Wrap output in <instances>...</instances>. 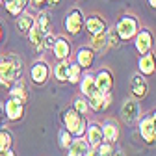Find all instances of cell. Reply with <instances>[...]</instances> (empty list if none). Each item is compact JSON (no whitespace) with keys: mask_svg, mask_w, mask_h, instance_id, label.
I'll list each match as a JSON object with an SVG mask.
<instances>
[{"mask_svg":"<svg viewBox=\"0 0 156 156\" xmlns=\"http://www.w3.org/2000/svg\"><path fill=\"white\" fill-rule=\"evenodd\" d=\"M23 76V60L17 54H6L0 58V86L9 87Z\"/></svg>","mask_w":156,"mask_h":156,"instance_id":"cell-1","label":"cell"},{"mask_svg":"<svg viewBox=\"0 0 156 156\" xmlns=\"http://www.w3.org/2000/svg\"><path fill=\"white\" fill-rule=\"evenodd\" d=\"M54 41H56L54 34H52V32H48V34L43 37V48H45V50H52V47H54Z\"/></svg>","mask_w":156,"mask_h":156,"instance_id":"cell-33","label":"cell"},{"mask_svg":"<svg viewBox=\"0 0 156 156\" xmlns=\"http://www.w3.org/2000/svg\"><path fill=\"white\" fill-rule=\"evenodd\" d=\"M78 87H80V95H84V97H89L91 93H95V91H97V86H95V73H91V71L82 73L80 82H78Z\"/></svg>","mask_w":156,"mask_h":156,"instance_id":"cell-19","label":"cell"},{"mask_svg":"<svg viewBox=\"0 0 156 156\" xmlns=\"http://www.w3.org/2000/svg\"><path fill=\"white\" fill-rule=\"evenodd\" d=\"M6 113H4V106L0 104V128H4V123H6Z\"/></svg>","mask_w":156,"mask_h":156,"instance_id":"cell-36","label":"cell"},{"mask_svg":"<svg viewBox=\"0 0 156 156\" xmlns=\"http://www.w3.org/2000/svg\"><path fill=\"white\" fill-rule=\"evenodd\" d=\"M73 108L80 113V115H86L89 112V104H87V99L84 95H76L74 99H73Z\"/></svg>","mask_w":156,"mask_h":156,"instance_id":"cell-28","label":"cell"},{"mask_svg":"<svg viewBox=\"0 0 156 156\" xmlns=\"http://www.w3.org/2000/svg\"><path fill=\"white\" fill-rule=\"evenodd\" d=\"M0 156H17V154H15V151H13V147H11V149H8V151H4V152H0Z\"/></svg>","mask_w":156,"mask_h":156,"instance_id":"cell-39","label":"cell"},{"mask_svg":"<svg viewBox=\"0 0 156 156\" xmlns=\"http://www.w3.org/2000/svg\"><path fill=\"white\" fill-rule=\"evenodd\" d=\"M4 9H6V13H8L9 17H15V19L24 11L21 6L17 4V0H8V2H4Z\"/></svg>","mask_w":156,"mask_h":156,"instance_id":"cell-30","label":"cell"},{"mask_svg":"<svg viewBox=\"0 0 156 156\" xmlns=\"http://www.w3.org/2000/svg\"><path fill=\"white\" fill-rule=\"evenodd\" d=\"M149 115H151V123H152V128H154V136H156V110H152Z\"/></svg>","mask_w":156,"mask_h":156,"instance_id":"cell-38","label":"cell"},{"mask_svg":"<svg viewBox=\"0 0 156 156\" xmlns=\"http://www.w3.org/2000/svg\"><path fill=\"white\" fill-rule=\"evenodd\" d=\"M39 30H41L45 35L52 30V15H50V11L48 9H41L37 13V17H35V23H34Z\"/></svg>","mask_w":156,"mask_h":156,"instance_id":"cell-23","label":"cell"},{"mask_svg":"<svg viewBox=\"0 0 156 156\" xmlns=\"http://www.w3.org/2000/svg\"><path fill=\"white\" fill-rule=\"evenodd\" d=\"M69 65H71V60H60V62L54 65V69H52V76L56 78L58 82H67Z\"/></svg>","mask_w":156,"mask_h":156,"instance_id":"cell-24","label":"cell"},{"mask_svg":"<svg viewBox=\"0 0 156 156\" xmlns=\"http://www.w3.org/2000/svg\"><path fill=\"white\" fill-rule=\"evenodd\" d=\"M101 128H102V140L106 141V143H117L119 141V136H121V130H119V125H117V121H113V119H106L102 125H101Z\"/></svg>","mask_w":156,"mask_h":156,"instance_id":"cell-14","label":"cell"},{"mask_svg":"<svg viewBox=\"0 0 156 156\" xmlns=\"http://www.w3.org/2000/svg\"><path fill=\"white\" fill-rule=\"evenodd\" d=\"M121 115H123V119L126 123H134V121H138L140 119V106H138V101L136 99H128L123 108H121Z\"/></svg>","mask_w":156,"mask_h":156,"instance_id":"cell-18","label":"cell"},{"mask_svg":"<svg viewBox=\"0 0 156 156\" xmlns=\"http://www.w3.org/2000/svg\"><path fill=\"white\" fill-rule=\"evenodd\" d=\"M138 69H140V74L143 76H151L156 73V56L151 52L147 54H141V58L138 60Z\"/></svg>","mask_w":156,"mask_h":156,"instance_id":"cell-16","label":"cell"},{"mask_svg":"<svg viewBox=\"0 0 156 156\" xmlns=\"http://www.w3.org/2000/svg\"><path fill=\"white\" fill-rule=\"evenodd\" d=\"M13 147V134L8 128H0V152Z\"/></svg>","mask_w":156,"mask_h":156,"instance_id":"cell-26","label":"cell"},{"mask_svg":"<svg viewBox=\"0 0 156 156\" xmlns=\"http://www.w3.org/2000/svg\"><path fill=\"white\" fill-rule=\"evenodd\" d=\"M34 23H35V17L32 13H28V11H23L17 17V21H15V28H17V32L21 35H26L30 32V28L34 26Z\"/></svg>","mask_w":156,"mask_h":156,"instance_id":"cell-20","label":"cell"},{"mask_svg":"<svg viewBox=\"0 0 156 156\" xmlns=\"http://www.w3.org/2000/svg\"><path fill=\"white\" fill-rule=\"evenodd\" d=\"M87 149H89V143L86 141L84 136H80V138H73L71 145L67 147V156H84Z\"/></svg>","mask_w":156,"mask_h":156,"instance_id":"cell-22","label":"cell"},{"mask_svg":"<svg viewBox=\"0 0 156 156\" xmlns=\"http://www.w3.org/2000/svg\"><path fill=\"white\" fill-rule=\"evenodd\" d=\"M86 141L89 143V147H99L104 140H102V128L99 123H87L86 134H84Z\"/></svg>","mask_w":156,"mask_h":156,"instance_id":"cell-17","label":"cell"},{"mask_svg":"<svg viewBox=\"0 0 156 156\" xmlns=\"http://www.w3.org/2000/svg\"><path fill=\"white\" fill-rule=\"evenodd\" d=\"M47 6L50 9H56L58 6H62V0H47Z\"/></svg>","mask_w":156,"mask_h":156,"instance_id":"cell-35","label":"cell"},{"mask_svg":"<svg viewBox=\"0 0 156 156\" xmlns=\"http://www.w3.org/2000/svg\"><path fill=\"white\" fill-rule=\"evenodd\" d=\"M62 123H63V128H67L74 138H80V136L86 134V128H87V119L86 115H80L74 108H67L62 112Z\"/></svg>","mask_w":156,"mask_h":156,"instance_id":"cell-2","label":"cell"},{"mask_svg":"<svg viewBox=\"0 0 156 156\" xmlns=\"http://www.w3.org/2000/svg\"><path fill=\"white\" fill-rule=\"evenodd\" d=\"M147 2H149V6H151L152 9H156V0H147Z\"/></svg>","mask_w":156,"mask_h":156,"instance_id":"cell-42","label":"cell"},{"mask_svg":"<svg viewBox=\"0 0 156 156\" xmlns=\"http://www.w3.org/2000/svg\"><path fill=\"white\" fill-rule=\"evenodd\" d=\"M2 106H4L6 119H8L9 123H17V121H21L23 117H24L26 104L21 102V101H17V99H13V97H9V99H8Z\"/></svg>","mask_w":156,"mask_h":156,"instance_id":"cell-6","label":"cell"},{"mask_svg":"<svg viewBox=\"0 0 156 156\" xmlns=\"http://www.w3.org/2000/svg\"><path fill=\"white\" fill-rule=\"evenodd\" d=\"M89 47L95 52H99V54L106 52V48H108V45H106V32L104 34H99V35H91V45Z\"/></svg>","mask_w":156,"mask_h":156,"instance_id":"cell-25","label":"cell"},{"mask_svg":"<svg viewBox=\"0 0 156 156\" xmlns=\"http://www.w3.org/2000/svg\"><path fill=\"white\" fill-rule=\"evenodd\" d=\"M82 69H80V65H78L76 62H71V65H69V74H67V82L69 84H78L80 82V76H82Z\"/></svg>","mask_w":156,"mask_h":156,"instance_id":"cell-27","label":"cell"},{"mask_svg":"<svg viewBox=\"0 0 156 156\" xmlns=\"http://www.w3.org/2000/svg\"><path fill=\"white\" fill-rule=\"evenodd\" d=\"M50 76H52V69H50V65L47 62L39 60V62L32 63V67H30V80H32V84L45 86Z\"/></svg>","mask_w":156,"mask_h":156,"instance_id":"cell-5","label":"cell"},{"mask_svg":"<svg viewBox=\"0 0 156 156\" xmlns=\"http://www.w3.org/2000/svg\"><path fill=\"white\" fill-rule=\"evenodd\" d=\"M95 58H97V52L91 48V47H80L76 50V58L74 62L80 65L82 71H89L95 63Z\"/></svg>","mask_w":156,"mask_h":156,"instance_id":"cell-10","label":"cell"},{"mask_svg":"<svg viewBox=\"0 0 156 156\" xmlns=\"http://www.w3.org/2000/svg\"><path fill=\"white\" fill-rule=\"evenodd\" d=\"M73 138H74V136H73L67 128H60V132H58V143H60V147L65 149V151H67V147L71 145Z\"/></svg>","mask_w":156,"mask_h":156,"instance_id":"cell-29","label":"cell"},{"mask_svg":"<svg viewBox=\"0 0 156 156\" xmlns=\"http://www.w3.org/2000/svg\"><path fill=\"white\" fill-rule=\"evenodd\" d=\"M149 91V86H147V80H145V76L143 74H134L132 76V80H130V93L134 99H143V97L147 95Z\"/></svg>","mask_w":156,"mask_h":156,"instance_id":"cell-15","label":"cell"},{"mask_svg":"<svg viewBox=\"0 0 156 156\" xmlns=\"http://www.w3.org/2000/svg\"><path fill=\"white\" fill-rule=\"evenodd\" d=\"M84 23H86V17H84L82 9L80 8H73L65 17L63 26H65V32L69 35H80L84 32Z\"/></svg>","mask_w":156,"mask_h":156,"instance_id":"cell-4","label":"cell"},{"mask_svg":"<svg viewBox=\"0 0 156 156\" xmlns=\"http://www.w3.org/2000/svg\"><path fill=\"white\" fill-rule=\"evenodd\" d=\"M84 30L89 35H99V34H104L108 30V24H106V21L101 15H89V17H86Z\"/></svg>","mask_w":156,"mask_h":156,"instance_id":"cell-12","label":"cell"},{"mask_svg":"<svg viewBox=\"0 0 156 156\" xmlns=\"http://www.w3.org/2000/svg\"><path fill=\"white\" fill-rule=\"evenodd\" d=\"M2 2H8V0H2Z\"/></svg>","mask_w":156,"mask_h":156,"instance_id":"cell-43","label":"cell"},{"mask_svg":"<svg viewBox=\"0 0 156 156\" xmlns=\"http://www.w3.org/2000/svg\"><path fill=\"white\" fill-rule=\"evenodd\" d=\"M132 41H134V47L140 54H147L154 47V35H152V32L149 28H140V32L136 34V37Z\"/></svg>","mask_w":156,"mask_h":156,"instance_id":"cell-7","label":"cell"},{"mask_svg":"<svg viewBox=\"0 0 156 156\" xmlns=\"http://www.w3.org/2000/svg\"><path fill=\"white\" fill-rule=\"evenodd\" d=\"M95 86L102 93H112V89H113V74H112V71L106 69V67L97 71L95 73Z\"/></svg>","mask_w":156,"mask_h":156,"instance_id":"cell-9","label":"cell"},{"mask_svg":"<svg viewBox=\"0 0 156 156\" xmlns=\"http://www.w3.org/2000/svg\"><path fill=\"white\" fill-rule=\"evenodd\" d=\"M4 37H6V30H4V26H2V23H0V43L4 41Z\"/></svg>","mask_w":156,"mask_h":156,"instance_id":"cell-41","label":"cell"},{"mask_svg":"<svg viewBox=\"0 0 156 156\" xmlns=\"http://www.w3.org/2000/svg\"><path fill=\"white\" fill-rule=\"evenodd\" d=\"M97 151H99L101 156H113L115 147H113V143H106V141H102L99 147H97Z\"/></svg>","mask_w":156,"mask_h":156,"instance_id":"cell-32","label":"cell"},{"mask_svg":"<svg viewBox=\"0 0 156 156\" xmlns=\"http://www.w3.org/2000/svg\"><path fill=\"white\" fill-rule=\"evenodd\" d=\"M106 45H108V48H117L121 45V39H119V35H117L115 28H108L106 30Z\"/></svg>","mask_w":156,"mask_h":156,"instance_id":"cell-31","label":"cell"},{"mask_svg":"<svg viewBox=\"0 0 156 156\" xmlns=\"http://www.w3.org/2000/svg\"><path fill=\"white\" fill-rule=\"evenodd\" d=\"M87 99V104H89V110L93 112H101V110H106L112 102V93H102L97 89L95 93H91L89 97H86Z\"/></svg>","mask_w":156,"mask_h":156,"instance_id":"cell-8","label":"cell"},{"mask_svg":"<svg viewBox=\"0 0 156 156\" xmlns=\"http://www.w3.org/2000/svg\"><path fill=\"white\" fill-rule=\"evenodd\" d=\"M52 52H54V58L58 62L60 60H71V52H73L71 41L65 39L63 35H58L56 41H54V47H52Z\"/></svg>","mask_w":156,"mask_h":156,"instance_id":"cell-11","label":"cell"},{"mask_svg":"<svg viewBox=\"0 0 156 156\" xmlns=\"http://www.w3.org/2000/svg\"><path fill=\"white\" fill-rule=\"evenodd\" d=\"M84 156H101V154H99V151H97V147H89Z\"/></svg>","mask_w":156,"mask_h":156,"instance_id":"cell-37","label":"cell"},{"mask_svg":"<svg viewBox=\"0 0 156 156\" xmlns=\"http://www.w3.org/2000/svg\"><path fill=\"white\" fill-rule=\"evenodd\" d=\"M9 97H13V99H17V101H21V102H28V97H30V93H28V87L24 86V82L23 80H17V82H13L9 87Z\"/></svg>","mask_w":156,"mask_h":156,"instance_id":"cell-21","label":"cell"},{"mask_svg":"<svg viewBox=\"0 0 156 156\" xmlns=\"http://www.w3.org/2000/svg\"><path fill=\"white\" fill-rule=\"evenodd\" d=\"M30 4L35 8V9H43L47 6V0H30Z\"/></svg>","mask_w":156,"mask_h":156,"instance_id":"cell-34","label":"cell"},{"mask_svg":"<svg viewBox=\"0 0 156 156\" xmlns=\"http://www.w3.org/2000/svg\"><path fill=\"white\" fill-rule=\"evenodd\" d=\"M138 130H140V136L143 138L145 143H149V145H154L156 143V136H154V128H152L151 115L149 113L138 119Z\"/></svg>","mask_w":156,"mask_h":156,"instance_id":"cell-13","label":"cell"},{"mask_svg":"<svg viewBox=\"0 0 156 156\" xmlns=\"http://www.w3.org/2000/svg\"><path fill=\"white\" fill-rule=\"evenodd\" d=\"M17 4L21 6L23 9H26V8H28V4H30V0H17Z\"/></svg>","mask_w":156,"mask_h":156,"instance_id":"cell-40","label":"cell"},{"mask_svg":"<svg viewBox=\"0 0 156 156\" xmlns=\"http://www.w3.org/2000/svg\"><path fill=\"white\" fill-rule=\"evenodd\" d=\"M115 32H117V35H119V39L121 41H132V39L136 37V34L140 32V21L136 19L134 15H130V13H125L119 21L115 23Z\"/></svg>","mask_w":156,"mask_h":156,"instance_id":"cell-3","label":"cell"}]
</instances>
